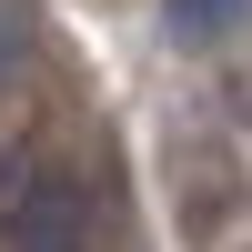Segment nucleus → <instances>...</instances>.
<instances>
[{
	"instance_id": "1",
	"label": "nucleus",
	"mask_w": 252,
	"mask_h": 252,
	"mask_svg": "<svg viewBox=\"0 0 252 252\" xmlns=\"http://www.w3.org/2000/svg\"><path fill=\"white\" fill-rule=\"evenodd\" d=\"M10 252H81V232H91V202H81L71 172H51V161H31L20 172V202H10Z\"/></svg>"
},
{
	"instance_id": "2",
	"label": "nucleus",
	"mask_w": 252,
	"mask_h": 252,
	"mask_svg": "<svg viewBox=\"0 0 252 252\" xmlns=\"http://www.w3.org/2000/svg\"><path fill=\"white\" fill-rule=\"evenodd\" d=\"M232 31H242V0H172V40L182 51H212Z\"/></svg>"
},
{
	"instance_id": "3",
	"label": "nucleus",
	"mask_w": 252,
	"mask_h": 252,
	"mask_svg": "<svg viewBox=\"0 0 252 252\" xmlns=\"http://www.w3.org/2000/svg\"><path fill=\"white\" fill-rule=\"evenodd\" d=\"M20 61H31V20H20L10 0H0V91L20 81Z\"/></svg>"
}]
</instances>
